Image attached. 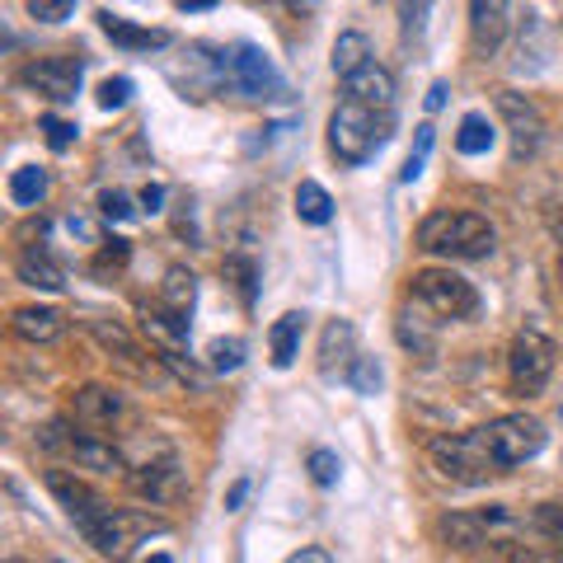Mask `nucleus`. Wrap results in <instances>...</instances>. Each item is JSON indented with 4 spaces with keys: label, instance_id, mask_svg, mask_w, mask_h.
<instances>
[{
    "label": "nucleus",
    "instance_id": "7c9ffc66",
    "mask_svg": "<svg viewBox=\"0 0 563 563\" xmlns=\"http://www.w3.org/2000/svg\"><path fill=\"white\" fill-rule=\"evenodd\" d=\"M432 136H437V128H432V122H422V128H418V136H413V151H409V161H404V169H399V179H404V184H413L418 174H422V165H428Z\"/></svg>",
    "mask_w": 563,
    "mask_h": 563
},
{
    "label": "nucleus",
    "instance_id": "6ab92c4d",
    "mask_svg": "<svg viewBox=\"0 0 563 563\" xmlns=\"http://www.w3.org/2000/svg\"><path fill=\"white\" fill-rule=\"evenodd\" d=\"M132 493L136 498H151V503H174L184 493V474L174 461H161V465H141L132 474Z\"/></svg>",
    "mask_w": 563,
    "mask_h": 563
},
{
    "label": "nucleus",
    "instance_id": "72a5a7b5",
    "mask_svg": "<svg viewBox=\"0 0 563 563\" xmlns=\"http://www.w3.org/2000/svg\"><path fill=\"white\" fill-rule=\"evenodd\" d=\"M128 99H132V80H128V76H113V80L99 85V109H103V113L128 109Z\"/></svg>",
    "mask_w": 563,
    "mask_h": 563
},
{
    "label": "nucleus",
    "instance_id": "4c0bfd02",
    "mask_svg": "<svg viewBox=\"0 0 563 563\" xmlns=\"http://www.w3.org/2000/svg\"><path fill=\"white\" fill-rule=\"evenodd\" d=\"M99 211H103V217H109V221H128V217H132V202H128V192L109 188V192H103V198H99Z\"/></svg>",
    "mask_w": 563,
    "mask_h": 563
},
{
    "label": "nucleus",
    "instance_id": "f3484780",
    "mask_svg": "<svg viewBox=\"0 0 563 563\" xmlns=\"http://www.w3.org/2000/svg\"><path fill=\"white\" fill-rule=\"evenodd\" d=\"M437 536H442L451 550H461V554H479V550L493 544L488 517H474V512H446L442 521H437Z\"/></svg>",
    "mask_w": 563,
    "mask_h": 563
},
{
    "label": "nucleus",
    "instance_id": "4468645a",
    "mask_svg": "<svg viewBox=\"0 0 563 563\" xmlns=\"http://www.w3.org/2000/svg\"><path fill=\"white\" fill-rule=\"evenodd\" d=\"M343 90H347V99L366 103V109H380V113L395 109V76L385 66H376V62H366L362 70H352V76L343 80Z\"/></svg>",
    "mask_w": 563,
    "mask_h": 563
},
{
    "label": "nucleus",
    "instance_id": "6e6552de",
    "mask_svg": "<svg viewBox=\"0 0 563 563\" xmlns=\"http://www.w3.org/2000/svg\"><path fill=\"white\" fill-rule=\"evenodd\" d=\"M221 76L231 80V90H240L244 99H287V80L277 76L273 57L263 47H235L231 57L221 62Z\"/></svg>",
    "mask_w": 563,
    "mask_h": 563
},
{
    "label": "nucleus",
    "instance_id": "dca6fc26",
    "mask_svg": "<svg viewBox=\"0 0 563 563\" xmlns=\"http://www.w3.org/2000/svg\"><path fill=\"white\" fill-rule=\"evenodd\" d=\"M550 52H554V43H550V29H544V20H540V14H526L521 33H517V62H512V70H517V76H540V70L550 66Z\"/></svg>",
    "mask_w": 563,
    "mask_h": 563
},
{
    "label": "nucleus",
    "instance_id": "423d86ee",
    "mask_svg": "<svg viewBox=\"0 0 563 563\" xmlns=\"http://www.w3.org/2000/svg\"><path fill=\"white\" fill-rule=\"evenodd\" d=\"M432 465L455 484H484L498 474V461L484 442V432H455V437H437L432 442Z\"/></svg>",
    "mask_w": 563,
    "mask_h": 563
},
{
    "label": "nucleus",
    "instance_id": "c03bdc74",
    "mask_svg": "<svg viewBox=\"0 0 563 563\" xmlns=\"http://www.w3.org/2000/svg\"><path fill=\"white\" fill-rule=\"evenodd\" d=\"M174 5H179V10H217L221 0H174Z\"/></svg>",
    "mask_w": 563,
    "mask_h": 563
},
{
    "label": "nucleus",
    "instance_id": "f704fd0d",
    "mask_svg": "<svg viewBox=\"0 0 563 563\" xmlns=\"http://www.w3.org/2000/svg\"><path fill=\"white\" fill-rule=\"evenodd\" d=\"M70 10H76V0H29V14L38 24H62L70 20Z\"/></svg>",
    "mask_w": 563,
    "mask_h": 563
},
{
    "label": "nucleus",
    "instance_id": "ea45409f",
    "mask_svg": "<svg viewBox=\"0 0 563 563\" xmlns=\"http://www.w3.org/2000/svg\"><path fill=\"white\" fill-rule=\"evenodd\" d=\"M122 263H128V240H109V250L99 254L95 273H103V268H122Z\"/></svg>",
    "mask_w": 563,
    "mask_h": 563
},
{
    "label": "nucleus",
    "instance_id": "79ce46f5",
    "mask_svg": "<svg viewBox=\"0 0 563 563\" xmlns=\"http://www.w3.org/2000/svg\"><path fill=\"white\" fill-rule=\"evenodd\" d=\"M333 554L329 550H320V544H306V550H296L291 554V563H329Z\"/></svg>",
    "mask_w": 563,
    "mask_h": 563
},
{
    "label": "nucleus",
    "instance_id": "a878e982",
    "mask_svg": "<svg viewBox=\"0 0 563 563\" xmlns=\"http://www.w3.org/2000/svg\"><path fill=\"white\" fill-rule=\"evenodd\" d=\"M493 141H498V128H493L484 113H465L461 118V132H455V151L461 155H488Z\"/></svg>",
    "mask_w": 563,
    "mask_h": 563
},
{
    "label": "nucleus",
    "instance_id": "b1692460",
    "mask_svg": "<svg viewBox=\"0 0 563 563\" xmlns=\"http://www.w3.org/2000/svg\"><path fill=\"white\" fill-rule=\"evenodd\" d=\"M296 217H301L306 225H329L333 221V198L314 179H301L296 184Z\"/></svg>",
    "mask_w": 563,
    "mask_h": 563
},
{
    "label": "nucleus",
    "instance_id": "9b49d317",
    "mask_svg": "<svg viewBox=\"0 0 563 563\" xmlns=\"http://www.w3.org/2000/svg\"><path fill=\"white\" fill-rule=\"evenodd\" d=\"M80 80H85L80 57H38L24 66V85H33V90L52 103H76Z\"/></svg>",
    "mask_w": 563,
    "mask_h": 563
},
{
    "label": "nucleus",
    "instance_id": "de8ad7c7",
    "mask_svg": "<svg viewBox=\"0 0 563 563\" xmlns=\"http://www.w3.org/2000/svg\"><path fill=\"white\" fill-rule=\"evenodd\" d=\"M287 5H291V10H310V5H314V0H287Z\"/></svg>",
    "mask_w": 563,
    "mask_h": 563
},
{
    "label": "nucleus",
    "instance_id": "37998d69",
    "mask_svg": "<svg viewBox=\"0 0 563 563\" xmlns=\"http://www.w3.org/2000/svg\"><path fill=\"white\" fill-rule=\"evenodd\" d=\"M442 103H446V85H442V80H437V85H432V90H428V109L437 113V109H442Z\"/></svg>",
    "mask_w": 563,
    "mask_h": 563
},
{
    "label": "nucleus",
    "instance_id": "2eb2a0df",
    "mask_svg": "<svg viewBox=\"0 0 563 563\" xmlns=\"http://www.w3.org/2000/svg\"><path fill=\"white\" fill-rule=\"evenodd\" d=\"M141 333L161 347V362L165 357H184V347H188V314H174L169 306H155L141 314Z\"/></svg>",
    "mask_w": 563,
    "mask_h": 563
},
{
    "label": "nucleus",
    "instance_id": "a18cd8bd",
    "mask_svg": "<svg viewBox=\"0 0 563 563\" xmlns=\"http://www.w3.org/2000/svg\"><path fill=\"white\" fill-rule=\"evenodd\" d=\"M550 225H554V240H559V268H563V211H554Z\"/></svg>",
    "mask_w": 563,
    "mask_h": 563
},
{
    "label": "nucleus",
    "instance_id": "473e14b6",
    "mask_svg": "<svg viewBox=\"0 0 563 563\" xmlns=\"http://www.w3.org/2000/svg\"><path fill=\"white\" fill-rule=\"evenodd\" d=\"M347 385L357 395H376L380 390V366H376V357H357L347 366Z\"/></svg>",
    "mask_w": 563,
    "mask_h": 563
},
{
    "label": "nucleus",
    "instance_id": "ddd939ff",
    "mask_svg": "<svg viewBox=\"0 0 563 563\" xmlns=\"http://www.w3.org/2000/svg\"><path fill=\"white\" fill-rule=\"evenodd\" d=\"M70 413H76V428L103 437V432H113V422L122 418V399L113 390H103V385H85L76 404H70Z\"/></svg>",
    "mask_w": 563,
    "mask_h": 563
},
{
    "label": "nucleus",
    "instance_id": "412c9836",
    "mask_svg": "<svg viewBox=\"0 0 563 563\" xmlns=\"http://www.w3.org/2000/svg\"><path fill=\"white\" fill-rule=\"evenodd\" d=\"M99 29L109 33V38L118 47H128V52H151V47H169V33L165 29H141L132 20H122V14L113 10H99Z\"/></svg>",
    "mask_w": 563,
    "mask_h": 563
},
{
    "label": "nucleus",
    "instance_id": "c9c22d12",
    "mask_svg": "<svg viewBox=\"0 0 563 563\" xmlns=\"http://www.w3.org/2000/svg\"><path fill=\"white\" fill-rule=\"evenodd\" d=\"M225 273L235 277V287H240V296H244V306H254V258L235 254L231 263H225Z\"/></svg>",
    "mask_w": 563,
    "mask_h": 563
},
{
    "label": "nucleus",
    "instance_id": "a19ab883",
    "mask_svg": "<svg viewBox=\"0 0 563 563\" xmlns=\"http://www.w3.org/2000/svg\"><path fill=\"white\" fill-rule=\"evenodd\" d=\"M141 207H146V211H165V188L146 184V188H141Z\"/></svg>",
    "mask_w": 563,
    "mask_h": 563
},
{
    "label": "nucleus",
    "instance_id": "f257e3e1",
    "mask_svg": "<svg viewBox=\"0 0 563 563\" xmlns=\"http://www.w3.org/2000/svg\"><path fill=\"white\" fill-rule=\"evenodd\" d=\"M47 488H52V498L66 507V517L76 521V531L90 540L99 554H122V550H128L132 517L113 512L109 503L95 498V493L85 488L80 479H70V474H62V470H47Z\"/></svg>",
    "mask_w": 563,
    "mask_h": 563
},
{
    "label": "nucleus",
    "instance_id": "cd10ccee",
    "mask_svg": "<svg viewBox=\"0 0 563 563\" xmlns=\"http://www.w3.org/2000/svg\"><path fill=\"white\" fill-rule=\"evenodd\" d=\"M47 198V169L38 165H24L10 174V202L14 207H38Z\"/></svg>",
    "mask_w": 563,
    "mask_h": 563
},
{
    "label": "nucleus",
    "instance_id": "f8f14e48",
    "mask_svg": "<svg viewBox=\"0 0 563 563\" xmlns=\"http://www.w3.org/2000/svg\"><path fill=\"white\" fill-rule=\"evenodd\" d=\"M507 10L512 0H470V38L479 57H493L507 38Z\"/></svg>",
    "mask_w": 563,
    "mask_h": 563
},
{
    "label": "nucleus",
    "instance_id": "a211bd4d",
    "mask_svg": "<svg viewBox=\"0 0 563 563\" xmlns=\"http://www.w3.org/2000/svg\"><path fill=\"white\" fill-rule=\"evenodd\" d=\"M357 329H352L347 320H329L324 333H320V372L333 376V372H347L352 362H357Z\"/></svg>",
    "mask_w": 563,
    "mask_h": 563
},
{
    "label": "nucleus",
    "instance_id": "20e7f679",
    "mask_svg": "<svg viewBox=\"0 0 563 563\" xmlns=\"http://www.w3.org/2000/svg\"><path fill=\"white\" fill-rule=\"evenodd\" d=\"M479 432H484V442L493 451V461H498V470L536 461V455L544 451V442H550L544 422L531 418V413H503V418H493L488 428H479Z\"/></svg>",
    "mask_w": 563,
    "mask_h": 563
},
{
    "label": "nucleus",
    "instance_id": "9d476101",
    "mask_svg": "<svg viewBox=\"0 0 563 563\" xmlns=\"http://www.w3.org/2000/svg\"><path fill=\"white\" fill-rule=\"evenodd\" d=\"M498 118H503V128H507V136H512V155L517 161H531V155L544 146V118H540V109L526 95H517V90H498Z\"/></svg>",
    "mask_w": 563,
    "mask_h": 563
},
{
    "label": "nucleus",
    "instance_id": "e433bc0d",
    "mask_svg": "<svg viewBox=\"0 0 563 563\" xmlns=\"http://www.w3.org/2000/svg\"><path fill=\"white\" fill-rule=\"evenodd\" d=\"M43 136L52 151H70V141H76V122H62V118H43Z\"/></svg>",
    "mask_w": 563,
    "mask_h": 563
},
{
    "label": "nucleus",
    "instance_id": "c756f323",
    "mask_svg": "<svg viewBox=\"0 0 563 563\" xmlns=\"http://www.w3.org/2000/svg\"><path fill=\"white\" fill-rule=\"evenodd\" d=\"M207 366L211 372H240L244 366V339H211L207 343Z\"/></svg>",
    "mask_w": 563,
    "mask_h": 563
},
{
    "label": "nucleus",
    "instance_id": "aec40b11",
    "mask_svg": "<svg viewBox=\"0 0 563 563\" xmlns=\"http://www.w3.org/2000/svg\"><path fill=\"white\" fill-rule=\"evenodd\" d=\"M10 329L20 333L24 343H57L66 320H62V310H52V306H20L10 314Z\"/></svg>",
    "mask_w": 563,
    "mask_h": 563
},
{
    "label": "nucleus",
    "instance_id": "4be33fe9",
    "mask_svg": "<svg viewBox=\"0 0 563 563\" xmlns=\"http://www.w3.org/2000/svg\"><path fill=\"white\" fill-rule=\"evenodd\" d=\"M14 273H20L24 287H38V291H62V287H66L62 263L52 258L47 250H38V244H29V250L14 258Z\"/></svg>",
    "mask_w": 563,
    "mask_h": 563
},
{
    "label": "nucleus",
    "instance_id": "39448f33",
    "mask_svg": "<svg viewBox=\"0 0 563 563\" xmlns=\"http://www.w3.org/2000/svg\"><path fill=\"white\" fill-rule=\"evenodd\" d=\"M413 301L437 320H470L479 310V291L451 268H422L413 273Z\"/></svg>",
    "mask_w": 563,
    "mask_h": 563
},
{
    "label": "nucleus",
    "instance_id": "5701e85b",
    "mask_svg": "<svg viewBox=\"0 0 563 563\" xmlns=\"http://www.w3.org/2000/svg\"><path fill=\"white\" fill-rule=\"evenodd\" d=\"M301 333H306V314L301 310H287L268 333V347H273V366L287 372V366L301 357Z\"/></svg>",
    "mask_w": 563,
    "mask_h": 563
},
{
    "label": "nucleus",
    "instance_id": "2f4dec72",
    "mask_svg": "<svg viewBox=\"0 0 563 563\" xmlns=\"http://www.w3.org/2000/svg\"><path fill=\"white\" fill-rule=\"evenodd\" d=\"M310 479L314 484H320V488H333V484H339V474H343V461H339V455H333V451H310Z\"/></svg>",
    "mask_w": 563,
    "mask_h": 563
},
{
    "label": "nucleus",
    "instance_id": "1a4fd4ad",
    "mask_svg": "<svg viewBox=\"0 0 563 563\" xmlns=\"http://www.w3.org/2000/svg\"><path fill=\"white\" fill-rule=\"evenodd\" d=\"M554 343L544 339L540 329H521L512 339V352H507V372H512V385L521 395H540L554 376Z\"/></svg>",
    "mask_w": 563,
    "mask_h": 563
},
{
    "label": "nucleus",
    "instance_id": "c85d7f7f",
    "mask_svg": "<svg viewBox=\"0 0 563 563\" xmlns=\"http://www.w3.org/2000/svg\"><path fill=\"white\" fill-rule=\"evenodd\" d=\"M395 333H399V343L409 347L413 357H432V347H437V333H432V324L422 320V314L404 310V314H399V324H395Z\"/></svg>",
    "mask_w": 563,
    "mask_h": 563
},
{
    "label": "nucleus",
    "instance_id": "bb28decb",
    "mask_svg": "<svg viewBox=\"0 0 563 563\" xmlns=\"http://www.w3.org/2000/svg\"><path fill=\"white\" fill-rule=\"evenodd\" d=\"M366 62H376L372 57V38H366V33H339V43H333V70L347 80L352 70H362Z\"/></svg>",
    "mask_w": 563,
    "mask_h": 563
},
{
    "label": "nucleus",
    "instance_id": "393cba45",
    "mask_svg": "<svg viewBox=\"0 0 563 563\" xmlns=\"http://www.w3.org/2000/svg\"><path fill=\"white\" fill-rule=\"evenodd\" d=\"M192 301H198V277L188 268H169L161 282V306H169L174 314H192Z\"/></svg>",
    "mask_w": 563,
    "mask_h": 563
},
{
    "label": "nucleus",
    "instance_id": "49530a36",
    "mask_svg": "<svg viewBox=\"0 0 563 563\" xmlns=\"http://www.w3.org/2000/svg\"><path fill=\"white\" fill-rule=\"evenodd\" d=\"M244 493H250V484H244V479H240V484L231 488V498H225V507H240V503H244Z\"/></svg>",
    "mask_w": 563,
    "mask_h": 563
},
{
    "label": "nucleus",
    "instance_id": "58836bf2",
    "mask_svg": "<svg viewBox=\"0 0 563 563\" xmlns=\"http://www.w3.org/2000/svg\"><path fill=\"white\" fill-rule=\"evenodd\" d=\"M536 526H540L544 536L563 540V507H559V503H544V507H536Z\"/></svg>",
    "mask_w": 563,
    "mask_h": 563
},
{
    "label": "nucleus",
    "instance_id": "7ed1b4c3",
    "mask_svg": "<svg viewBox=\"0 0 563 563\" xmlns=\"http://www.w3.org/2000/svg\"><path fill=\"white\" fill-rule=\"evenodd\" d=\"M380 118H385L380 109H366V103H357V99H343L329 118V151L339 155L343 165H366L372 151L385 141Z\"/></svg>",
    "mask_w": 563,
    "mask_h": 563
},
{
    "label": "nucleus",
    "instance_id": "0eeeda50",
    "mask_svg": "<svg viewBox=\"0 0 563 563\" xmlns=\"http://www.w3.org/2000/svg\"><path fill=\"white\" fill-rule=\"evenodd\" d=\"M38 442L47 446V451H62V455H70L80 470H95V474H122L128 470V461H122V451L113 446V442H103L99 432H70L66 422H47V428L38 432Z\"/></svg>",
    "mask_w": 563,
    "mask_h": 563
},
{
    "label": "nucleus",
    "instance_id": "f03ea898",
    "mask_svg": "<svg viewBox=\"0 0 563 563\" xmlns=\"http://www.w3.org/2000/svg\"><path fill=\"white\" fill-rule=\"evenodd\" d=\"M418 250L446 254V258H488L493 254V225L474 211H432L418 225Z\"/></svg>",
    "mask_w": 563,
    "mask_h": 563
}]
</instances>
